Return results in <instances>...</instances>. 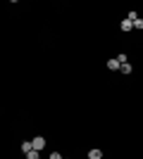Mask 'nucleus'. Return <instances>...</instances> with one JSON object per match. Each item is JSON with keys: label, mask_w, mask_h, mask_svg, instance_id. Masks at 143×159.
<instances>
[{"label": "nucleus", "mask_w": 143, "mask_h": 159, "mask_svg": "<svg viewBox=\"0 0 143 159\" xmlns=\"http://www.w3.org/2000/svg\"><path fill=\"white\" fill-rule=\"evenodd\" d=\"M31 145H34V150H43V147H45V138H41V135H38V138L31 140Z\"/></svg>", "instance_id": "nucleus-1"}, {"label": "nucleus", "mask_w": 143, "mask_h": 159, "mask_svg": "<svg viewBox=\"0 0 143 159\" xmlns=\"http://www.w3.org/2000/svg\"><path fill=\"white\" fill-rule=\"evenodd\" d=\"M119 29H122V31H131V29H134V21H129V19H122Z\"/></svg>", "instance_id": "nucleus-2"}, {"label": "nucleus", "mask_w": 143, "mask_h": 159, "mask_svg": "<svg viewBox=\"0 0 143 159\" xmlns=\"http://www.w3.org/2000/svg\"><path fill=\"white\" fill-rule=\"evenodd\" d=\"M100 157H102V152L98 150V147H93V150L88 152V159H100Z\"/></svg>", "instance_id": "nucleus-3"}, {"label": "nucleus", "mask_w": 143, "mask_h": 159, "mask_svg": "<svg viewBox=\"0 0 143 159\" xmlns=\"http://www.w3.org/2000/svg\"><path fill=\"white\" fill-rule=\"evenodd\" d=\"M119 66H122V64L117 62V57H115V60H107V69H112V71H115V69H119Z\"/></svg>", "instance_id": "nucleus-4"}, {"label": "nucleus", "mask_w": 143, "mask_h": 159, "mask_svg": "<svg viewBox=\"0 0 143 159\" xmlns=\"http://www.w3.org/2000/svg\"><path fill=\"white\" fill-rule=\"evenodd\" d=\"M34 150V145H31V140H26V143H21V152L26 154V152H31Z\"/></svg>", "instance_id": "nucleus-5"}, {"label": "nucleus", "mask_w": 143, "mask_h": 159, "mask_svg": "<svg viewBox=\"0 0 143 159\" xmlns=\"http://www.w3.org/2000/svg\"><path fill=\"white\" fill-rule=\"evenodd\" d=\"M119 71H122V74H131V64H129V62L122 64V66H119Z\"/></svg>", "instance_id": "nucleus-6"}, {"label": "nucleus", "mask_w": 143, "mask_h": 159, "mask_svg": "<svg viewBox=\"0 0 143 159\" xmlns=\"http://www.w3.org/2000/svg\"><path fill=\"white\" fill-rule=\"evenodd\" d=\"M26 159H38V150H31V152H26Z\"/></svg>", "instance_id": "nucleus-7"}, {"label": "nucleus", "mask_w": 143, "mask_h": 159, "mask_svg": "<svg viewBox=\"0 0 143 159\" xmlns=\"http://www.w3.org/2000/svg\"><path fill=\"white\" fill-rule=\"evenodd\" d=\"M134 29H143V19H141V17H138V19L134 21Z\"/></svg>", "instance_id": "nucleus-8"}, {"label": "nucleus", "mask_w": 143, "mask_h": 159, "mask_svg": "<svg viewBox=\"0 0 143 159\" xmlns=\"http://www.w3.org/2000/svg\"><path fill=\"white\" fill-rule=\"evenodd\" d=\"M50 159H62V154L60 152H50Z\"/></svg>", "instance_id": "nucleus-9"}]
</instances>
